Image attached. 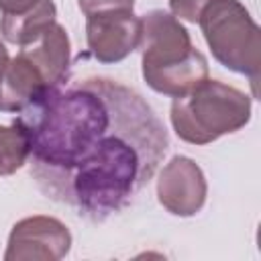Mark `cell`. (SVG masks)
I'll list each match as a JSON object with an SVG mask.
<instances>
[{"instance_id":"12","label":"cell","mask_w":261,"mask_h":261,"mask_svg":"<svg viewBox=\"0 0 261 261\" xmlns=\"http://www.w3.org/2000/svg\"><path fill=\"white\" fill-rule=\"evenodd\" d=\"M77 6L86 16H90L112 10H133L135 0H77Z\"/></svg>"},{"instance_id":"9","label":"cell","mask_w":261,"mask_h":261,"mask_svg":"<svg viewBox=\"0 0 261 261\" xmlns=\"http://www.w3.org/2000/svg\"><path fill=\"white\" fill-rule=\"evenodd\" d=\"M47 88V82L39 69L22 55L8 59L0 77V110L2 112H22L31 106Z\"/></svg>"},{"instance_id":"7","label":"cell","mask_w":261,"mask_h":261,"mask_svg":"<svg viewBox=\"0 0 261 261\" xmlns=\"http://www.w3.org/2000/svg\"><path fill=\"white\" fill-rule=\"evenodd\" d=\"M208 184L202 167L186 157L175 155L159 173L157 200L175 216H194L206 204Z\"/></svg>"},{"instance_id":"15","label":"cell","mask_w":261,"mask_h":261,"mask_svg":"<svg viewBox=\"0 0 261 261\" xmlns=\"http://www.w3.org/2000/svg\"><path fill=\"white\" fill-rule=\"evenodd\" d=\"M8 49H6V45L0 41V77H2V71H4V67H6V63H8Z\"/></svg>"},{"instance_id":"2","label":"cell","mask_w":261,"mask_h":261,"mask_svg":"<svg viewBox=\"0 0 261 261\" xmlns=\"http://www.w3.org/2000/svg\"><path fill=\"white\" fill-rule=\"evenodd\" d=\"M143 77L157 94L177 98L208 77V59L190 39L188 29L165 10L141 16Z\"/></svg>"},{"instance_id":"4","label":"cell","mask_w":261,"mask_h":261,"mask_svg":"<svg viewBox=\"0 0 261 261\" xmlns=\"http://www.w3.org/2000/svg\"><path fill=\"white\" fill-rule=\"evenodd\" d=\"M200 29L214 59L234 73L249 77L253 98L261 71V31L239 0H212L204 6Z\"/></svg>"},{"instance_id":"1","label":"cell","mask_w":261,"mask_h":261,"mask_svg":"<svg viewBox=\"0 0 261 261\" xmlns=\"http://www.w3.org/2000/svg\"><path fill=\"white\" fill-rule=\"evenodd\" d=\"M14 120L29 137L39 190L94 222L139 196L169 145L143 96L106 77L47 88Z\"/></svg>"},{"instance_id":"8","label":"cell","mask_w":261,"mask_h":261,"mask_svg":"<svg viewBox=\"0 0 261 261\" xmlns=\"http://www.w3.org/2000/svg\"><path fill=\"white\" fill-rule=\"evenodd\" d=\"M43 75L47 86H61L69 77V37L67 31L55 20L45 27L20 51Z\"/></svg>"},{"instance_id":"13","label":"cell","mask_w":261,"mask_h":261,"mask_svg":"<svg viewBox=\"0 0 261 261\" xmlns=\"http://www.w3.org/2000/svg\"><path fill=\"white\" fill-rule=\"evenodd\" d=\"M208 2H212V0H169V8L175 18H181L188 22H198V18Z\"/></svg>"},{"instance_id":"3","label":"cell","mask_w":261,"mask_h":261,"mask_svg":"<svg viewBox=\"0 0 261 261\" xmlns=\"http://www.w3.org/2000/svg\"><path fill=\"white\" fill-rule=\"evenodd\" d=\"M169 118L181 141L208 145L249 124L251 98L234 86L206 77L188 94L173 98Z\"/></svg>"},{"instance_id":"11","label":"cell","mask_w":261,"mask_h":261,"mask_svg":"<svg viewBox=\"0 0 261 261\" xmlns=\"http://www.w3.org/2000/svg\"><path fill=\"white\" fill-rule=\"evenodd\" d=\"M31 155V145L24 128L14 120L10 126L0 124V177L18 171Z\"/></svg>"},{"instance_id":"5","label":"cell","mask_w":261,"mask_h":261,"mask_svg":"<svg viewBox=\"0 0 261 261\" xmlns=\"http://www.w3.org/2000/svg\"><path fill=\"white\" fill-rule=\"evenodd\" d=\"M71 249L69 228L45 214L18 220L6 243L4 261H59Z\"/></svg>"},{"instance_id":"6","label":"cell","mask_w":261,"mask_h":261,"mask_svg":"<svg viewBox=\"0 0 261 261\" xmlns=\"http://www.w3.org/2000/svg\"><path fill=\"white\" fill-rule=\"evenodd\" d=\"M88 49L100 63L126 59L141 41V16L133 10H112L86 16Z\"/></svg>"},{"instance_id":"10","label":"cell","mask_w":261,"mask_h":261,"mask_svg":"<svg viewBox=\"0 0 261 261\" xmlns=\"http://www.w3.org/2000/svg\"><path fill=\"white\" fill-rule=\"evenodd\" d=\"M57 6L53 0H41L31 10L20 14H2L0 16V35L4 41L14 43L18 47L33 41L45 27L55 22Z\"/></svg>"},{"instance_id":"14","label":"cell","mask_w":261,"mask_h":261,"mask_svg":"<svg viewBox=\"0 0 261 261\" xmlns=\"http://www.w3.org/2000/svg\"><path fill=\"white\" fill-rule=\"evenodd\" d=\"M41 0H0V12L2 14H20L31 10Z\"/></svg>"}]
</instances>
